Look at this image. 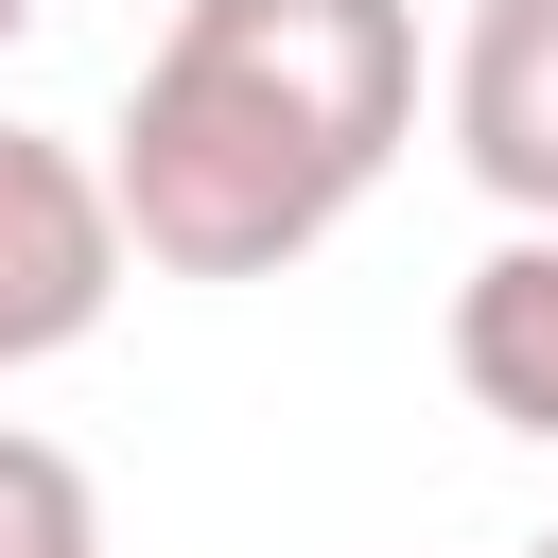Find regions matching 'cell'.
<instances>
[{
	"mask_svg": "<svg viewBox=\"0 0 558 558\" xmlns=\"http://www.w3.org/2000/svg\"><path fill=\"white\" fill-rule=\"evenodd\" d=\"M17 35H35V0H0V52H17Z\"/></svg>",
	"mask_w": 558,
	"mask_h": 558,
	"instance_id": "8992f818",
	"label": "cell"
},
{
	"mask_svg": "<svg viewBox=\"0 0 558 558\" xmlns=\"http://www.w3.org/2000/svg\"><path fill=\"white\" fill-rule=\"evenodd\" d=\"M523 558H558V523H541V541H523Z\"/></svg>",
	"mask_w": 558,
	"mask_h": 558,
	"instance_id": "52a82bcc",
	"label": "cell"
},
{
	"mask_svg": "<svg viewBox=\"0 0 558 558\" xmlns=\"http://www.w3.org/2000/svg\"><path fill=\"white\" fill-rule=\"evenodd\" d=\"M0 558H105L87 471H70L52 436H17V418H0Z\"/></svg>",
	"mask_w": 558,
	"mask_h": 558,
	"instance_id": "5b68a950",
	"label": "cell"
},
{
	"mask_svg": "<svg viewBox=\"0 0 558 558\" xmlns=\"http://www.w3.org/2000/svg\"><path fill=\"white\" fill-rule=\"evenodd\" d=\"M418 140V0H174L105 122L122 244L157 279L314 262Z\"/></svg>",
	"mask_w": 558,
	"mask_h": 558,
	"instance_id": "6da1fadb",
	"label": "cell"
},
{
	"mask_svg": "<svg viewBox=\"0 0 558 558\" xmlns=\"http://www.w3.org/2000/svg\"><path fill=\"white\" fill-rule=\"evenodd\" d=\"M436 122H453V174L506 227H558V0H471Z\"/></svg>",
	"mask_w": 558,
	"mask_h": 558,
	"instance_id": "3957f363",
	"label": "cell"
},
{
	"mask_svg": "<svg viewBox=\"0 0 558 558\" xmlns=\"http://www.w3.org/2000/svg\"><path fill=\"white\" fill-rule=\"evenodd\" d=\"M453 384H471V418L558 453V227H506L453 279Z\"/></svg>",
	"mask_w": 558,
	"mask_h": 558,
	"instance_id": "277c9868",
	"label": "cell"
},
{
	"mask_svg": "<svg viewBox=\"0 0 558 558\" xmlns=\"http://www.w3.org/2000/svg\"><path fill=\"white\" fill-rule=\"evenodd\" d=\"M122 262H140V244H122L105 157L52 140V122H0V384L52 366V349H87L105 296H122Z\"/></svg>",
	"mask_w": 558,
	"mask_h": 558,
	"instance_id": "7a4b0ae2",
	"label": "cell"
}]
</instances>
